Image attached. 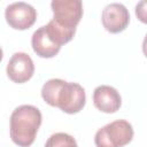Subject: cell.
Masks as SVG:
<instances>
[{
  "mask_svg": "<svg viewBox=\"0 0 147 147\" xmlns=\"http://www.w3.org/2000/svg\"><path fill=\"white\" fill-rule=\"evenodd\" d=\"M41 96L46 103L67 114L79 113L86 102L85 90L79 84L60 78L47 80L41 88Z\"/></svg>",
  "mask_w": 147,
  "mask_h": 147,
  "instance_id": "cell-1",
  "label": "cell"
},
{
  "mask_svg": "<svg viewBox=\"0 0 147 147\" xmlns=\"http://www.w3.org/2000/svg\"><path fill=\"white\" fill-rule=\"evenodd\" d=\"M40 110L31 105L17 107L10 116V138L20 147H29L33 144L41 124Z\"/></svg>",
  "mask_w": 147,
  "mask_h": 147,
  "instance_id": "cell-2",
  "label": "cell"
},
{
  "mask_svg": "<svg viewBox=\"0 0 147 147\" xmlns=\"http://www.w3.org/2000/svg\"><path fill=\"white\" fill-rule=\"evenodd\" d=\"M132 138V125L125 119H117L99 129L95 133L94 142L96 147H123Z\"/></svg>",
  "mask_w": 147,
  "mask_h": 147,
  "instance_id": "cell-3",
  "label": "cell"
},
{
  "mask_svg": "<svg viewBox=\"0 0 147 147\" xmlns=\"http://www.w3.org/2000/svg\"><path fill=\"white\" fill-rule=\"evenodd\" d=\"M51 7L54 14L53 21L65 29H76L83 16L80 0H53Z\"/></svg>",
  "mask_w": 147,
  "mask_h": 147,
  "instance_id": "cell-4",
  "label": "cell"
},
{
  "mask_svg": "<svg viewBox=\"0 0 147 147\" xmlns=\"http://www.w3.org/2000/svg\"><path fill=\"white\" fill-rule=\"evenodd\" d=\"M7 23L15 30H26L31 28L37 18L36 9L23 1L9 5L5 10Z\"/></svg>",
  "mask_w": 147,
  "mask_h": 147,
  "instance_id": "cell-5",
  "label": "cell"
},
{
  "mask_svg": "<svg viewBox=\"0 0 147 147\" xmlns=\"http://www.w3.org/2000/svg\"><path fill=\"white\" fill-rule=\"evenodd\" d=\"M103 28L110 33H118L126 29L130 22V14L122 3L114 2L105 7L101 15Z\"/></svg>",
  "mask_w": 147,
  "mask_h": 147,
  "instance_id": "cell-6",
  "label": "cell"
},
{
  "mask_svg": "<svg viewBox=\"0 0 147 147\" xmlns=\"http://www.w3.org/2000/svg\"><path fill=\"white\" fill-rule=\"evenodd\" d=\"M7 76L10 80L17 84L28 82L34 72V64L32 59L23 52L15 53L7 64Z\"/></svg>",
  "mask_w": 147,
  "mask_h": 147,
  "instance_id": "cell-7",
  "label": "cell"
},
{
  "mask_svg": "<svg viewBox=\"0 0 147 147\" xmlns=\"http://www.w3.org/2000/svg\"><path fill=\"white\" fill-rule=\"evenodd\" d=\"M93 103L102 113H116L121 105L122 99L116 88L109 85H100L93 92Z\"/></svg>",
  "mask_w": 147,
  "mask_h": 147,
  "instance_id": "cell-8",
  "label": "cell"
},
{
  "mask_svg": "<svg viewBox=\"0 0 147 147\" xmlns=\"http://www.w3.org/2000/svg\"><path fill=\"white\" fill-rule=\"evenodd\" d=\"M31 45H32L34 53L38 56L45 57V59H49V57L55 56L61 49L60 46L55 45L49 39L44 26H40L38 30H36L33 32L32 38H31Z\"/></svg>",
  "mask_w": 147,
  "mask_h": 147,
  "instance_id": "cell-9",
  "label": "cell"
},
{
  "mask_svg": "<svg viewBox=\"0 0 147 147\" xmlns=\"http://www.w3.org/2000/svg\"><path fill=\"white\" fill-rule=\"evenodd\" d=\"M44 29L47 36L49 37V39L60 47L69 42L74 38L75 32H76V29H65L59 25L57 23H55L53 20H51L47 25H44Z\"/></svg>",
  "mask_w": 147,
  "mask_h": 147,
  "instance_id": "cell-10",
  "label": "cell"
},
{
  "mask_svg": "<svg viewBox=\"0 0 147 147\" xmlns=\"http://www.w3.org/2000/svg\"><path fill=\"white\" fill-rule=\"evenodd\" d=\"M45 147H78V146L74 137L64 132H57L52 134L47 139Z\"/></svg>",
  "mask_w": 147,
  "mask_h": 147,
  "instance_id": "cell-11",
  "label": "cell"
},
{
  "mask_svg": "<svg viewBox=\"0 0 147 147\" xmlns=\"http://www.w3.org/2000/svg\"><path fill=\"white\" fill-rule=\"evenodd\" d=\"M145 7H146V1H141L136 7V15H137V17L142 23H146L147 22V20H146V8Z\"/></svg>",
  "mask_w": 147,
  "mask_h": 147,
  "instance_id": "cell-12",
  "label": "cell"
},
{
  "mask_svg": "<svg viewBox=\"0 0 147 147\" xmlns=\"http://www.w3.org/2000/svg\"><path fill=\"white\" fill-rule=\"evenodd\" d=\"M2 57H3V53H2V49H1V47H0V62H1Z\"/></svg>",
  "mask_w": 147,
  "mask_h": 147,
  "instance_id": "cell-13",
  "label": "cell"
}]
</instances>
